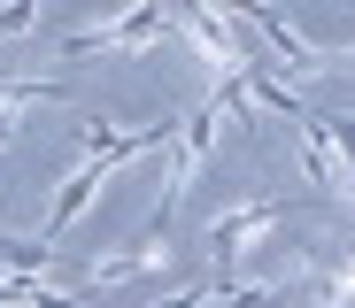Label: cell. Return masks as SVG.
<instances>
[{
  "instance_id": "1",
  "label": "cell",
  "mask_w": 355,
  "mask_h": 308,
  "mask_svg": "<svg viewBox=\"0 0 355 308\" xmlns=\"http://www.w3.org/2000/svg\"><path fill=\"white\" fill-rule=\"evenodd\" d=\"M162 39H170V0H124L116 16L70 31L62 54H70V62H78V54H155Z\"/></svg>"
},
{
  "instance_id": "2",
  "label": "cell",
  "mask_w": 355,
  "mask_h": 308,
  "mask_svg": "<svg viewBox=\"0 0 355 308\" xmlns=\"http://www.w3.org/2000/svg\"><path fill=\"white\" fill-rule=\"evenodd\" d=\"M216 108H224V100H209V108H193L186 123H178V154H170V185H162V216H170V224H178V208H186L193 177H201V162H209V139H216Z\"/></svg>"
},
{
  "instance_id": "3",
  "label": "cell",
  "mask_w": 355,
  "mask_h": 308,
  "mask_svg": "<svg viewBox=\"0 0 355 308\" xmlns=\"http://www.w3.org/2000/svg\"><path fill=\"white\" fill-rule=\"evenodd\" d=\"M278 224H286V201H240V208H224V216L209 224V239H216V262H240L248 246H263Z\"/></svg>"
}]
</instances>
